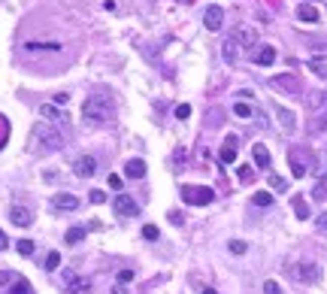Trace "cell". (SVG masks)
Listing matches in <instances>:
<instances>
[{
	"mask_svg": "<svg viewBox=\"0 0 327 294\" xmlns=\"http://www.w3.org/2000/svg\"><path fill=\"white\" fill-rule=\"evenodd\" d=\"M115 115V100L112 94H91L85 103H82V118L88 128H103L109 124Z\"/></svg>",
	"mask_w": 327,
	"mask_h": 294,
	"instance_id": "6da1fadb",
	"label": "cell"
},
{
	"mask_svg": "<svg viewBox=\"0 0 327 294\" xmlns=\"http://www.w3.org/2000/svg\"><path fill=\"white\" fill-rule=\"evenodd\" d=\"M33 140L42 146V152H58V149H64V143H67L64 134L58 131V124H49V121L39 124V128L33 131Z\"/></svg>",
	"mask_w": 327,
	"mask_h": 294,
	"instance_id": "7a4b0ae2",
	"label": "cell"
},
{
	"mask_svg": "<svg viewBox=\"0 0 327 294\" xmlns=\"http://www.w3.org/2000/svg\"><path fill=\"white\" fill-rule=\"evenodd\" d=\"M212 197H215V191L206 188V185H185V188H182V200H185L188 206H209Z\"/></svg>",
	"mask_w": 327,
	"mask_h": 294,
	"instance_id": "3957f363",
	"label": "cell"
},
{
	"mask_svg": "<svg viewBox=\"0 0 327 294\" xmlns=\"http://www.w3.org/2000/svg\"><path fill=\"white\" fill-rule=\"evenodd\" d=\"M291 276L300 279V282H306V285H315V282L321 279V267H318L315 261H300V264L291 267Z\"/></svg>",
	"mask_w": 327,
	"mask_h": 294,
	"instance_id": "277c9868",
	"label": "cell"
},
{
	"mask_svg": "<svg viewBox=\"0 0 327 294\" xmlns=\"http://www.w3.org/2000/svg\"><path fill=\"white\" fill-rule=\"evenodd\" d=\"M288 161H291V173H294V179H303L306 176V170H309V155L303 152V149H291L288 152Z\"/></svg>",
	"mask_w": 327,
	"mask_h": 294,
	"instance_id": "5b68a950",
	"label": "cell"
},
{
	"mask_svg": "<svg viewBox=\"0 0 327 294\" xmlns=\"http://www.w3.org/2000/svg\"><path fill=\"white\" fill-rule=\"evenodd\" d=\"M64 285H67L70 294H88L91 291V279H88V276H79L76 270H67V273H64Z\"/></svg>",
	"mask_w": 327,
	"mask_h": 294,
	"instance_id": "8992f818",
	"label": "cell"
},
{
	"mask_svg": "<svg viewBox=\"0 0 327 294\" xmlns=\"http://www.w3.org/2000/svg\"><path fill=\"white\" fill-rule=\"evenodd\" d=\"M230 36L240 43V49H252V46H258V30H255L252 24H240Z\"/></svg>",
	"mask_w": 327,
	"mask_h": 294,
	"instance_id": "52a82bcc",
	"label": "cell"
},
{
	"mask_svg": "<svg viewBox=\"0 0 327 294\" xmlns=\"http://www.w3.org/2000/svg\"><path fill=\"white\" fill-rule=\"evenodd\" d=\"M73 173H76L79 179H88V176H94V173H97V161H94L91 155H82V158H76V161H73Z\"/></svg>",
	"mask_w": 327,
	"mask_h": 294,
	"instance_id": "ba28073f",
	"label": "cell"
},
{
	"mask_svg": "<svg viewBox=\"0 0 327 294\" xmlns=\"http://www.w3.org/2000/svg\"><path fill=\"white\" fill-rule=\"evenodd\" d=\"M52 206L61 209V213H73V209H79V197L70 194V191H58V194L52 197Z\"/></svg>",
	"mask_w": 327,
	"mask_h": 294,
	"instance_id": "9c48e42d",
	"label": "cell"
},
{
	"mask_svg": "<svg viewBox=\"0 0 327 294\" xmlns=\"http://www.w3.org/2000/svg\"><path fill=\"white\" fill-rule=\"evenodd\" d=\"M112 206H115L118 216H127V219H130V216H139V206H136V200H133L130 194H118Z\"/></svg>",
	"mask_w": 327,
	"mask_h": 294,
	"instance_id": "30bf717a",
	"label": "cell"
},
{
	"mask_svg": "<svg viewBox=\"0 0 327 294\" xmlns=\"http://www.w3.org/2000/svg\"><path fill=\"white\" fill-rule=\"evenodd\" d=\"M9 219H12V225H18V228H30V225H33V213H30L27 206H21V203H15V206L9 209Z\"/></svg>",
	"mask_w": 327,
	"mask_h": 294,
	"instance_id": "8fae6325",
	"label": "cell"
},
{
	"mask_svg": "<svg viewBox=\"0 0 327 294\" xmlns=\"http://www.w3.org/2000/svg\"><path fill=\"white\" fill-rule=\"evenodd\" d=\"M203 24H206L209 30H221V24H224V9H221V6H209V9L203 12Z\"/></svg>",
	"mask_w": 327,
	"mask_h": 294,
	"instance_id": "7c38bea8",
	"label": "cell"
},
{
	"mask_svg": "<svg viewBox=\"0 0 327 294\" xmlns=\"http://www.w3.org/2000/svg\"><path fill=\"white\" fill-rule=\"evenodd\" d=\"M221 55H224L227 64H237V61H240V43H237L233 36H227V39L221 43Z\"/></svg>",
	"mask_w": 327,
	"mask_h": 294,
	"instance_id": "4fadbf2b",
	"label": "cell"
},
{
	"mask_svg": "<svg viewBox=\"0 0 327 294\" xmlns=\"http://www.w3.org/2000/svg\"><path fill=\"white\" fill-rule=\"evenodd\" d=\"M252 158H255V164L261 167V170H270V149L264 146V143H255V149H252Z\"/></svg>",
	"mask_w": 327,
	"mask_h": 294,
	"instance_id": "5bb4252c",
	"label": "cell"
},
{
	"mask_svg": "<svg viewBox=\"0 0 327 294\" xmlns=\"http://www.w3.org/2000/svg\"><path fill=\"white\" fill-rule=\"evenodd\" d=\"M218 158H221V164H233V161H237V137H227V140H224Z\"/></svg>",
	"mask_w": 327,
	"mask_h": 294,
	"instance_id": "9a60e30c",
	"label": "cell"
},
{
	"mask_svg": "<svg viewBox=\"0 0 327 294\" xmlns=\"http://www.w3.org/2000/svg\"><path fill=\"white\" fill-rule=\"evenodd\" d=\"M39 115H42L49 124H61V121H64V115L58 112V103H42V106H39Z\"/></svg>",
	"mask_w": 327,
	"mask_h": 294,
	"instance_id": "2e32d148",
	"label": "cell"
},
{
	"mask_svg": "<svg viewBox=\"0 0 327 294\" xmlns=\"http://www.w3.org/2000/svg\"><path fill=\"white\" fill-rule=\"evenodd\" d=\"M124 176H127V179H143V176H146V161H143V158H133V161H127V167H124Z\"/></svg>",
	"mask_w": 327,
	"mask_h": 294,
	"instance_id": "e0dca14e",
	"label": "cell"
},
{
	"mask_svg": "<svg viewBox=\"0 0 327 294\" xmlns=\"http://www.w3.org/2000/svg\"><path fill=\"white\" fill-rule=\"evenodd\" d=\"M297 18L306 21V24H315V21H318V9H315L312 3H300V6H297Z\"/></svg>",
	"mask_w": 327,
	"mask_h": 294,
	"instance_id": "ac0fdd59",
	"label": "cell"
},
{
	"mask_svg": "<svg viewBox=\"0 0 327 294\" xmlns=\"http://www.w3.org/2000/svg\"><path fill=\"white\" fill-rule=\"evenodd\" d=\"M276 61V49L273 46H261L258 52H255V64H261V67H270Z\"/></svg>",
	"mask_w": 327,
	"mask_h": 294,
	"instance_id": "d6986e66",
	"label": "cell"
},
{
	"mask_svg": "<svg viewBox=\"0 0 327 294\" xmlns=\"http://www.w3.org/2000/svg\"><path fill=\"white\" fill-rule=\"evenodd\" d=\"M273 85H276V88H288L291 94H294V91H300L297 76H273Z\"/></svg>",
	"mask_w": 327,
	"mask_h": 294,
	"instance_id": "ffe728a7",
	"label": "cell"
},
{
	"mask_svg": "<svg viewBox=\"0 0 327 294\" xmlns=\"http://www.w3.org/2000/svg\"><path fill=\"white\" fill-rule=\"evenodd\" d=\"M291 206H294V213H297L300 222L309 219V206H306V197H303V194H294V197H291Z\"/></svg>",
	"mask_w": 327,
	"mask_h": 294,
	"instance_id": "44dd1931",
	"label": "cell"
},
{
	"mask_svg": "<svg viewBox=\"0 0 327 294\" xmlns=\"http://www.w3.org/2000/svg\"><path fill=\"white\" fill-rule=\"evenodd\" d=\"M24 52H61V43H24Z\"/></svg>",
	"mask_w": 327,
	"mask_h": 294,
	"instance_id": "7402d4cb",
	"label": "cell"
},
{
	"mask_svg": "<svg viewBox=\"0 0 327 294\" xmlns=\"http://www.w3.org/2000/svg\"><path fill=\"white\" fill-rule=\"evenodd\" d=\"M233 115H237V118H255V109H252L246 100H237V103H233Z\"/></svg>",
	"mask_w": 327,
	"mask_h": 294,
	"instance_id": "603a6c76",
	"label": "cell"
},
{
	"mask_svg": "<svg viewBox=\"0 0 327 294\" xmlns=\"http://www.w3.org/2000/svg\"><path fill=\"white\" fill-rule=\"evenodd\" d=\"M276 112H279L282 128H285V131H294V112H291V109H285V106H276Z\"/></svg>",
	"mask_w": 327,
	"mask_h": 294,
	"instance_id": "cb8c5ba5",
	"label": "cell"
},
{
	"mask_svg": "<svg viewBox=\"0 0 327 294\" xmlns=\"http://www.w3.org/2000/svg\"><path fill=\"white\" fill-rule=\"evenodd\" d=\"M82 240H85V228H70V231H67V243H70V246H76V243H82Z\"/></svg>",
	"mask_w": 327,
	"mask_h": 294,
	"instance_id": "d4e9b609",
	"label": "cell"
},
{
	"mask_svg": "<svg viewBox=\"0 0 327 294\" xmlns=\"http://www.w3.org/2000/svg\"><path fill=\"white\" fill-rule=\"evenodd\" d=\"M237 176H240V182H243V185H252V182H255V170H252V167H240V170H237Z\"/></svg>",
	"mask_w": 327,
	"mask_h": 294,
	"instance_id": "484cf974",
	"label": "cell"
},
{
	"mask_svg": "<svg viewBox=\"0 0 327 294\" xmlns=\"http://www.w3.org/2000/svg\"><path fill=\"white\" fill-rule=\"evenodd\" d=\"M270 188H273V191H288V182H285L279 173H270Z\"/></svg>",
	"mask_w": 327,
	"mask_h": 294,
	"instance_id": "4316f807",
	"label": "cell"
},
{
	"mask_svg": "<svg viewBox=\"0 0 327 294\" xmlns=\"http://www.w3.org/2000/svg\"><path fill=\"white\" fill-rule=\"evenodd\" d=\"M252 203H255V206H270V203H273V194H270V191H258V194L252 197Z\"/></svg>",
	"mask_w": 327,
	"mask_h": 294,
	"instance_id": "83f0119b",
	"label": "cell"
},
{
	"mask_svg": "<svg viewBox=\"0 0 327 294\" xmlns=\"http://www.w3.org/2000/svg\"><path fill=\"white\" fill-rule=\"evenodd\" d=\"M6 294H30V285H27L24 279H12V288Z\"/></svg>",
	"mask_w": 327,
	"mask_h": 294,
	"instance_id": "f1b7e54d",
	"label": "cell"
},
{
	"mask_svg": "<svg viewBox=\"0 0 327 294\" xmlns=\"http://www.w3.org/2000/svg\"><path fill=\"white\" fill-rule=\"evenodd\" d=\"M309 70H312L315 76H321V79H327V64H321V61H309Z\"/></svg>",
	"mask_w": 327,
	"mask_h": 294,
	"instance_id": "f546056e",
	"label": "cell"
},
{
	"mask_svg": "<svg viewBox=\"0 0 327 294\" xmlns=\"http://www.w3.org/2000/svg\"><path fill=\"white\" fill-rule=\"evenodd\" d=\"M58 264H61V255L58 252H49L45 255V270H58Z\"/></svg>",
	"mask_w": 327,
	"mask_h": 294,
	"instance_id": "4dcf8cb0",
	"label": "cell"
},
{
	"mask_svg": "<svg viewBox=\"0 0 327 294\" xmlns=\"http://www.w3.org/2000/svg\"><path fill=\"white\" fill-rule=\"evenodd\" d=\"M312 197H315V200H327V179H321V182L315 185V191H312Z\"/></svg>",
	"mask_w": 327,
	"mask_h": 294,
	"instance_id": "1f68e13d",
	"label": "cell"
},
{
	"mask_svg": "<svg viewBox=\"0 0 327 294\" xmlns=\"http://www.w3.org/2000/svg\"><path fill=\"white\" fill-rule=\"evenodd\" d=\"M18 255H33V240H18Z\"/></svg>",
	"mask_w": 327,
	"mask_h": 294,
	"instance_id": "d6a6232c",
	"label": "cell"
},
{
	"mask_svg": "<svg viewBox=\"0 0 327 294\" xmlns=\"http://www.w3.org/2000/svg\"><path fill=\"white\" fill-rule=\"evenodd\" d=\"M176 118H182V121L191 118V106H188V103H179V106H176Z\"/></svg>",
	"mask_w": 327,
	"mask_h": 294,
	"instance_id": "836d02e7",
	"label": "cell"
},
{
	"mask_svg": "<svg viewBox=\"0 0 327 294\" xmlns=\"http://www.w3.org/2000/svg\"><path fill=\"white\" fill-rule=\"evenodd\" d=\"M143 237H146V240H158V237H161V231H158L155 225H146V228H143Z\"/></svg>",
	"mask_w": 327,
	"mask_h": 294,
	"instance_id": "e575fe53",
	"label": "cell"
},
{
	"mask_svg": "<svg viewBox=\"0 0 327 294\" xmlns=\"http://www.w3.org/2000/svg\"><path fill=\"white\" fill-rule=\"evenodd\" d=\"M227 249H230V252H233V255H243V252H246V249H249V246H246V243H243V240H230V246H227Z\"/></svg>",
	"mask_w": 327,
	"mask_h": 294,
	"instance_id": "d590c367",
	"label": "cell"
},
{
	"mask_svg": "<svg viewBox=\"0 0 327 294\" xmlns=\"http://www.w3.org/2000/svg\"><path fill=\"white\" fill-rule=\"evenodd\" d=\"M264 294H285V291L279 288V282H273V279H267V282H264Z\"/></svg>",
	"mask_w": 327,
	"mask_h": 294,
	"instance_id": "8d00e7d4",
	"label": "cell"
},
{
	"mask_svg": "<svg viewBox=\"0 0 327 294\" xmlns=\"http://www.w3.org/2000/svg\"><path fill=\"white\" fill-rule=\"evenodd\" d=\"M315 228H318V234H321V237H327V213H321V216L315 219Z\"/></svg>",
	"mask_w": 327,
	"mask_h": 294,
	"instance_id": "74e56055",
	"label": "cell"
},
{
	"mask_svg": "<svg viewBox=\"0 0 327 294\" xmlns=\"http://www.w3.org/2000/svg\"><path fill=\"white\" fill-rule=\"evenodd\" d=\"M109 188H115V191H121V176H115V173H109Z\"/></svg>",
	"mask_w": 327,
	"mask_h": 294,
	"instance_id": "f35d334b",
	"label": "cell"
},
{
	"mask_svg": "<svg viewBox=\"0 0 327 294\" xmlns=\"http://www.w3.org/2000/svg\"><path fill=\"white\" fill-rule=\"evenodd\" d=\"M91 203H97V206L106 203V194H103V191H91Z\"/></svg>",
	"mask_w": 327,
	"mask_h": 294,
	"instance_id": "ab89813d",
	"label": "cell"
},
{
	"mask_svg": "<svg viewBox=\"0 0 327 294\" xmlns=\"http://www.w3.org/2000/svg\"><path fill=\"white\" fill-rule=\"evenodd\" d=\"M12 279H15V276H12V273H6V270H0V288H3V285H9V282H12Z\"/></svg>",
	"mask_w": 327,
	"mask_h": 294,
	"instance_id": "60d3db41",
	"label": "cell"
},
{
	"mask_svg": "<svg viewBox=\"0 0 327 294\" xmlns=\"http://www.w3.org/2000/svg\"><path fill=\"white\" fill-rule=\"evenodd\" d=\"M55 103H58V106H64V103H70V94H55Z\"/></svg>",
	"mask_w": 327,
	"mask_h": 294,
	"instance_id": "b9f144b4",
	"label": "cell"
},
{
	"mask_svg": "<svg viewBox=\"0 0 327 294\" xmlns=\"http://www.w3.org/2000/svg\"><path fill=\"white\" fill-rule=\"evenodd\" d=\"M170 222H173V225H182V213L173 209V213H170Z\"/></svg>",
	"mask_w": 327,
	"mask_h": 294,
	"instance_id": "7bdbcfd3",
	"label": "cell"
},
{
	"mask_svg": "<svg viewBox=\"0 0 327 294\" xmlns=\"http://www.w3.org/2000/svg\"><path fill=\"white\" fill-rule=\"evenodd\" d=\"M6 246H9V240H6V234H3V231H0V252H3V249H6Z\"/></svg>",
	"mask_w": 327,
	"mask_h": 294,
	"instance_id": "ee69618b",
	"label": "cell"
},
{
	"mask_svg": "<svg viewBox=\"0 0 327 294\" xmlns=\"http://www.w3.org/2000/svg\"><path fill=\"white\" fill-rule=\"evenodd\" d=\"M203 294H218L215 288H203Z\"/></svg>",
	"mask_w": 327,
	"mask_h": 294,
	"instance_id": "f6af8a7d",
	"label": "cell"
},
{
	"mask_svg": "<svg viewBox=\"0 0 327 294\" xmlns=\"http://www.w3.org/2000/svg\"><path fill=\"white\" fill-rule=\"evenodd\" d=\"M303 3H315V0H303Z\"/></svg>",
	"mask_w": 327,
	"mask_h": 294,
	"instance_id": "bcb514c9",
	"label": "cell"
},
{
	"mask_svg": "<svg viewBox=\"0 0 327 294\" xmlns=\"http://www.w3.org/2000/svg\"><path fill=\"white\" fill-rule=\"evenodd\" d=\"M182 3H191V0H182Z\"/></svg>",
	"mask_w": 327,
	"mask_h": 294,
	"instance_id": "7dc6e473",
	"label": "cell"
}]
</instances>
